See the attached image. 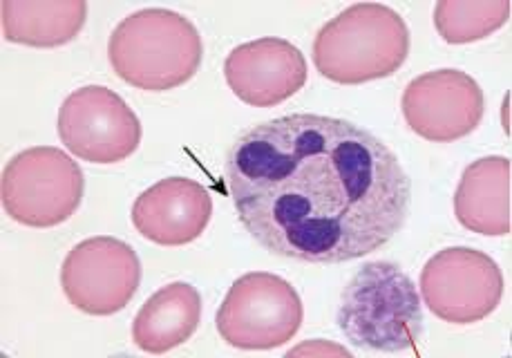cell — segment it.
Returning <instances> with one entry per match:
<instances>
[{
  "label": "cell",
  "mask_w": 512,
  "mask_h": 358,
  "mask_svg": "<svg viewBox=\"0 0 512 358\" xmlns=\"http://www.w3.org/2000/svg\"><path fill=\"white\" fill-rule=\"evenodd\" d=\"M202 320V296L188 282H170L150 296L132 323V341L146 354L184 345Z\"/></svg>",
  "instance_id": "cell-14"
},
{
  "label": "cell",
  "mask_w": 512,
  "mask_h": 358,
  "mask_svg": "<svg viewBox=\"0 0 512 358\" xmlns=\"http://www.w3.org/2000/svg\"><path fill=\"white\" fill-rule=\"evenodd\" d=\"M63 146L90 164H119L141 144V124L126 101L106 86L74 90L59 110Z\"/></svg>",
  "instance_id": "cell-9"
},
{
  "label": "cell",
  "mask_w": 512,
  "mask_h": 358,
  "mask_svg": "<svg viewBox=\"0 0 512 358\" xmlns=\"http://www.w3.org/2000/svg\"><path fill=\"white\" fill-rule=\"evenodd\" d=\"M425 307L452 325L488 318L504 298V273L488 253L470 247L436 251L421 271Z\"/></svg>",
  "instance_id": "cell-7"
},
{
  "label": "cell",
  "mask_w": 512,
  "mask_h": 358,
  "mask_svg": "<svg viewBox=\"0 0 512 358\" xmlns=\"http://www.w3.org/2000/svg\"><path fill=\"white\" fill-rule=\"evenodd\" d=\"M211 215V193L202 184L166 177L137 197L130 218L141 238L161 247H184L206 231Z\"/></svg>",
  "instance_id": "cell-12"
},
{
  "label": "cell",
  "mask_w": 512,
  "mask_h": 358,
  "mask_svg": "<svg viewBox=\"0 0 512 358\" xmlns=\"http://www.w3.org/2000/svg\"><path fill=\"white\" fill-rule=\"evenodd\" d=\"M224 79L246 106L273 108L307 83V59L300 47L278 36L233 47L224 61Z\"/></svg>",
  "instance_id": "cell-11"
},
{
  "label": "cell",
  "mask_w": 512,
  "mask_h": 358,
  "mask_svg": "<svg viewBox=\"0 0 512 358\" xmlns=\"http://www.w3.org/2000/svg\"><path fill=\"white\" fill-rule=\"evenodd\" d=\"M454 215L463 229L490 238L510 235V159L481 157L463 171L454 191Z\"/></svg>",
  "instance_id": "cell-13"
},
{
  "label": "cell",
  "mask_w": 512,
  "mask_h": 358,
  "mask_svg": "<svg viewBox=\"0 0 512 358\" xmlns=\"http://www.w3.org/2000/svg\"><path fill=\"white\" fill-rule=\"evenodd\" d=\"M410 54V30L392 7L358 3L320 27L314 65L340 86L387 79L403 68Z\"/></svg>",
  "instance_id": "cell-3"
},
{
  "label": "cell",
  "mask_w": 512,
  "mask_h": 358,
  "mask_svg": "<svg viewBox=\"0 0 512 358\" xmlns=\"http://www.w3.org/2000/svg\"><path fill=\"white\" fill-rule=\"evenodd\" d=\"M83 191V171L70 155L52 146H34L9 159L0 197L14 222L50 229L79 211Z\"/></svg>",
  "instance_id": "cell-5"
},
{
  "label": "cell",
  "mask_w": 512,
  "mask_h": 358,
  "mask_svg": "<svg viewBox=\"0 0 512 358\" xmlns=\"http://www.w3.org/2000/svg\"><path fill=\"white\" fill-rule=\"evenodd\" d=\"M405 124L434 144H450L479 128L486 97L470 74L452 68L425 72L407 83L401 99Z\"/></svg>",
  "instance_id": "cell-10"
},
{
  "label": "cell",
  "mask_w": 512,
  "mask_h": 358,
  "mask_svg": "<svg viewBox=\"0 0 512 358\" xmlns=\"http://www.w3.org/2000/svg\"><path fill=\"white\" fill-rule=\"evenodd\" d=\"M141 282V262L128 242L97 235L74 244L61 267V287L70 305L88 316L123 312Z\"/></svg>",
  "instance_id": "cell-8"
},
{
  "label": "cell",
  "mask_w": 512,
  "mask_h": 358,
  "mask_svg": "<svg viewBox=\"0 0 512 358\" xmlns=\"http://www.w3.org/2000/svg\"><path fill=\"white\" fill-rule=\"evenodd\" d=\"M204 43L186 16L164 7L130 14L108 41V61L121 81L146 92H168L191 81Z\"/></svg>",
  "instance_id": "cell-2"
},
{
  "label": "cell",
  "mask_w": 512,
  "mask_h": 358,
  "mask_svg": "<svg viewBox=\"0 0 512 358\" xmlns=\"http://www.w3.org/2000/svg\"><path fill=\"white\" fill-rule=\"evenodd\" d=\"M510 0H443L434 7V27L450 45L488 39L508 23Z\"/></svg>",
  "instance_id": "cell-16"
},
{
  "label": "cell",
  "mask_w": 512,
  "mask_h": 358,
  "mask_svg": "<svg viewBox=\"0 0 512 358\" xmlns=\"http://www.w3.org/2000/svg\"><path fill=\"white\" fill-rule=\"evenodd\" d=\"M224 184L262 249L314 265L369 256L410 215V177L394 150L363 126L311 112L244 130Z\"/></svg>",
  "instance_id": "cell-1"
},
{
  "label": "cell",
  "mask_w": 512,
  "mask_h": 358,
  "mask_svg": "<svg viewBox=\"0 0 512 358\" xmlns=\"http://www.w3.org/2000/svg\"><path fill=\"white\" fill-rule=\"evenodd\" d=\"M338 327L349 343L363 350H412L423 334L419 289L396 262H367L347 282Z\"/></svg>",
  "instance_id": "cell-4"
},
{
  "label": "cell",
  "mask_w": 512,
  "mask_h": 358,
  "mask_svg": "<svg viewBox=\"0 0 512 358\" xmlns=\"http://www.w3.org/2000/svg\"><path fill=\"white\" fill-rule=\"evenodd\" d=\"M217 334L235 350H273L293 341L302 300L291 282L267 271L237 278L215 316Z\"/></svg>",
  "instance_id": "cell-6"
},
{
  "label": "cell",
  "mask_w": 512,
  "mask_h": 358,
  "mask_svg": "<svg viewBox=\"0 0 512 358\" xmlns=\"http://www.w3.org/2000/svg\"><path fill=\"white\" fill-rule=\"evenodd\" d=\"M287 356L289 358H293V356H347V358H352V354H349L345 347L327 343V341H322V338H318V341L302 343L300 347H296V350H289Z\"/></svg>",
  "instance_id": "cell-17"
},
{
  "label": "cell",
  "mask_w": 512,
  "mask_h": 358,
  "mask_svg": "<svg viewBox=\"0 0 512 358\" xmlns=\"http://www.w3.org/2000/svg\"><path fill=\"white\" fill-rule=\"evenodd\" d=\"M85 18V0H5L3 34L9 43L61 47L77 39Z\"/></svg>",
  "instance_id": "cell-15"
}]
</instances>
